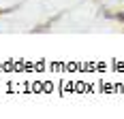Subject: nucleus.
I'll list each match as a JSON object with an SVG mask.
<instances>
[]
</instances>
